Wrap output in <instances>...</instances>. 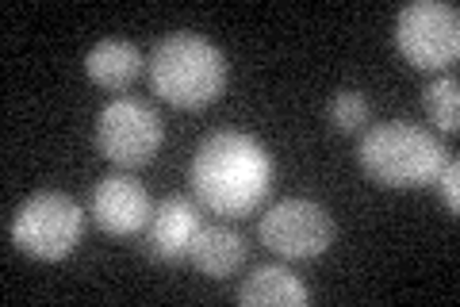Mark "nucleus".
Returning a JSON list of instances; mask_svg holds the SVG:
<instances>
[{
  "label": "nucleus",
  "instance_id": "nucleus-5",
  "mask_svg": "<svg viewBox=\"0 0 460 307\" xmlns=\"http://www.w3.org/2000/svg\"><path fill=\"white\" fill-rule=\"evenodd\" d=\"M162 139H165L162 115L138 96H115L96 115L100 154L115 166H123V169L150 166L154 154L162 150Z\"/></svg>",
  "mask_w": 460,
  "mask_h": 307
},
{
  "label": "nucleus",
  "instance_id": "nucleus-11",
  "mask_svg": "<svg viewBox=\"0 0 460 307\" xmlns=\"http://www.w3.org/2000/svg\"><path fill=\"white\" fill-rule=\"evenodd\" d=\"M311 300L307 284L284 266H261L238 288L242 307H304Z\"/></svg>",
  "mask_w": 460,
  "mask_h": 307
},
{
  "label": "nucleus",
  "instance_id": "nucleus-2",
  "mask_svg": "<svg viewBox=\"0 0 460 307\" xmlns=\"http://www.w3.org/2000/svg\"><path fill=\"white\" fill-rule=\"evenodd\" d=\"M150 69V85L154 93L172 108L184 112H199L215 104L226 89V54L215 47L211 39L192 35V32H177L162 39L146 58Z\"/></svg>",
  "mask_w": 460,
  "mask_h": 307
},
{
  "label": "nucleus",
  "instance_id": "nucleus-3",
  "mask_svg": "<svg viewBox=\"0 0 460 307\" xmlns=\"http://www.w3.org/2000/svg\"><path fill=\"white\" fill-rule=\"evenodd\" d=\"M357 158H361V169L384 188H422L445 166L441 142L411 120H392L365 131Z\"/></svg>",
  "mask_w": 460,
  "mask_h": 307
},
{
  "label": "nucleus",
  "instance_id": "nucleus-15",
  "mask_svg": "<svg viewBox=\"0 0 460 307\" xmlns=\"http://www.w3.org/2000/svg\"><path fill=\"white\" fill-rule=\"evenodd\" d=\"M434 181H438V193L445 200V208L456 215L460 212V162H456V158H449V162L441 166V173H438Z\"/></svg>",
  "mask_w": 460,
  "mask_h": 307
},
{
  "label": "nucleus",
  "instance_id": "nucleus-4",
  "mask_svg": "<svg viewBox=\"0 0 460 307\" xmlns=\"http://www.w3.org/2000/svg\"><path fill=\"white\" fill-rule=\"evenodd\" d=\"M84 230V212L69 193L58 188H42V193L27 196L16 215H12V242L20 246L27 257L39 261H62L77 250Z\"/></svg>",
  "mask_w": 460,
  "mask_h": 307
},
{
  "label": "nucleus",
  "instance_id": "nucleus-8",
  "mask_svg": "<svg viewBox=\"0 0 460 307\" xmlns=\"http://www.w3.org/2000/svg\"><path fill=\"white\" fill-rule=\"evenodd\" d=\"M150 215H154V203H150L146 185H138L135 177H127V173H115V177L96 181L93 219L104 235H115V239L138 235V230H146Z\"/></svg>",
  "mask_w": 460,
  "mask_h": 307
},
{
  "label": "nucleus",
  "instance_id": "nucleus-14",
  "mask_svg": "<svg viewBox=\"0 0 460 307\" xmlns=\"http://www.w3.org/2000/svg\"><path fill=\"white\" fill-rule=\"evenodd\" d=\"M326 120L334 123L341 135H353V131H361L368 123V100L357 89H338L326 104Z\"/></svg>",
  "mask_w": 460,
  "mask_h": 307
},
{
  "label": "nucleus",
  "instance_id": "nucleus-1",
  "mask_svg": "<svg viewBox=\"0 0 460 307\" xmlns=\"http://www.w3.org/2000/svg\"><path fill=\"white\" fill-rule=\"evenodd\" d=\"M192 193L215 215L242 219L272 188V158L246 131H211L192 154Z\"/></svg>",
  "mask_w": 460,
  "mask_h": 307
},
{
  "label": "nucleus",
  "instance_id": "nucleus-13",
  "mask_svg": "<svg viewBox=\"0 0 460 307\" xmlns=\"http://www.w3.org/2000/svg\"><path fill=\"white\" fill-rule=\"evenodd\" d=\"M422 108L434 120V127H441L445 135H453L460 127V85L456 77H434L422 93Z\"/></svg>",
  "mask_w": 460,
  "mask_h": 307
},
{
  "label": "nucleus",
  "instance_id": "nucleus-10",
  "mask_svg": "<svg viewBox=\"0 0 460 307\" xmlns=\"http://www.w3.org/2000/svg\"><path fill=\"white\" fill-rule=\"evenodd\" d=\"M189 257H192V266L204 276H211V281H223V276H234L242 266H246V242H242L238 230H230L223 223L199 227Z\"/></svg>",
  "mask_w": 460,
  "mask_h": 307
},
{
  "label": "nucleus",
  "instance_id": "nucleus-9",
  "mask_svg": "<svg viewBox=\"0 0 460 307\" xmlns=\"http://www.w3.org/2000/svg\"><path fill=\"white\" fill-rule=\"evenodd\" d=\"M199 208L189 196H165L146 223V250L157 261H184L199 235Z\"/></svg>",
  "mask_w": 460,
  "mask_h": 307
},
{
  "label": "nucleus",
  "instance_id": "nucleus-7",
  "mask_svg": "<svg viewBox=\"0 0 460 307\" xmlns=\"http://www.w3.org/2000/svg\"><path fill=\"white\" fill-rule=\"evenodd\" d=\"M261 246L288 261H311L334 242V219L314 200H280L261 215Z\"/></svg>",
  "mask_w": 460,
  "mask_h": 307
},
{
  "label": "nucleus",
  "instance_id": "nucleus-6",
  "mask_svg": "<svg viewBox=\"0 0 460 307\" xmlns=\"http://www.w3.org/2000/svg\"><path fill=\"white\" fill-rule=\"evenodd\" d=\"M395 42L414 69H445L460 54V12L441 0H414L399 12Z\"/></svg>",
  "mask_w": 460,
  "mask_h": 307
},
{
  "label": "nucleus",
  "instance_id": "nucleus-12",
  "mask_svg": "<svg viewBox=\"0 0 460 307\" xmlns=\"http://www.w3.org/2000/svg\"><path fill=\"white\" fill-rule=\"evenodd\" d=\"M142 66H146V58L131 39H100L84 58V73L100 89H127L142 73Z\"/></svg>",
  "mask_w": 460,
  "mask_h": 307
}]
</instances>
